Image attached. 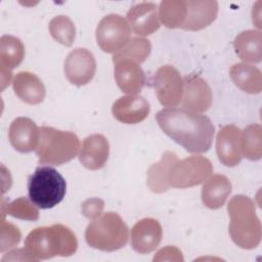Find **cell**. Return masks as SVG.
<instances>
[{
  "instance_id": "6da1fadb",
  "label": "cell",
  "mask_w": 262,
  "mask_h": 262,
  "mask_svg": "<svg viewBox=\"0 0 262 262\" xmlns=\"http://www.w3.org/2000/svg\"><path fill=\"white\" fill-rule=\"evenodd\" d=\"M160 128L175 142L191 154L209 150L214 137L211 120L184 108L167 107L156 115Z\"/></svg>"
},
{
  "instance_id": "7a4b0ae2",
  "label": "cell",
  "mask_w": 262,
  "mask_h": 262,
  "mask_svg": "<svg viewBox=\"0 0 262 262\" xmlns=\"http://www.w3.org/2000/svg\"><path fill=\"white\" fill-rule=\"evenodd\" d=\"M78 241L75 233L62 224L42 226L32 230L25 241V250L32 261L75 254Z\"/></svg>"
},
{
  "instance_id": "3957f363",
  "label": "cell",
  "mask_w": 262,
  "mask_h": 262,
  "mask_svg": "<svg viewBox=\"0 0 262 262\" xmlns=\"http://www.w3.org/2000/svg\"><path fill=\"white\" fill-rule=\"evenodd\" d=\"M230 217L229 234L235 245L243 249H254L262 236L261 222L256 214L255 203L247 195H234L227 205Z\"/></svg>"
},
{
  "instance_id": "277c9868",
  "label": "cell",
  "mask_w": 262,
  "mask_h": 262,
  "mask_svg": "<svg viewBox=\"0 0 262 262\" xmlns=\"http://www.w3.org/2000/svg\"><path fill=\"white\" fill-rule=\"evenodd\" d=\"M79 148L80 140L75 133L48 126L40 128L39 143L36 148L40 164L62 165L73 160L78 155Z\"/></svg>"
},
{
  "instance_id": "5b68a950",
  "label": "cell",
  "mask_w": 262,
  "mask_h": 262,
  "mask_svg": "<svg viewBox=\"0 0 262 262\" xmlns=\"http://www.w3.org/2000/svg\"><path fill=\"white\" fill-rule=\"evenodd\" d=\"M128 227L120 215L106 212L93 219L85 231L87 244L104 252L117 251L128 243Z\"/></svg>"
},
{
  "instance_id": "8992f818",
  "label": "cell",
  "mask_w": 262,
  "mask_h": 262,
  "mask_svg": "<svg viewBox=\"0 0 262 262\" xmlns=\"http://www.w3.org/2000/svg\"><path fill=\"white\" fill-rule=\"evenodd\" d=\"M67 183L64 178L51 167H38L28 180L30 200L41 209H50L64 198Z\"/></svg>"
},
{
  "instance_id": "52a82bcc",
  "label": "cell",
  "mask_w": 262,
  "mask_h": 262,
  "mask_svg": "<svg viewBox=\"0 0 262 262\" xmlns=\"http://www.w3.org/2000/svg\"><path fill=\"white\" fill-rule=\"evenodd\" d=\"M213 166L203 156H191L177 161L169 172V185L175 188H187L205 182L212 174Z\"/></svg>"
},
{
  "instance_id": "ba28073f",
  "label": "cell",
  "mask_w": 262,
  "mask_h": 262,
  "mask_svg": "<svg viewBox=\"0 0 262 262\" xmlns=\"http://www.w3.org/2000/svg\"><path fill=\"white\" fill-rule=\"evenodd\" d=\"M131 38L128 21L119 14H107L101 18L96 28V41L106 53H117L127 45Z\"/></svg>"
},
{
  "instance_id": "9c48e42d",
  "label": "cell",
  "mask_w": 262,
  "mask_h": 262,
  "mask_svg": "<svg viewBox=\"0 0 262 262\" xmlns=\"http://www.w3.org/2000/svg\"><path fill=\"white\" fill-rule=\"evenodd\" d=\"M152 86L157 97L164 106H176L183 94V79L172 66H162L152 78Z\"/></svg>"
},
{
  "instance_id": "30bf717a",
  "label": "cell",
  "mask_w": 262,
  "mask_h": 262,
  "mask_svg": "<svg viewBox=\"0 0 262 262\" xmlns=\"http://www.w3.org/2000/svg\"><path fill=\"white\" fill-rule=\"evenodd\" d=\"M63 71L70 83L76 86H83L89 83L94 77L96 61L89 50L76 48L67 56Z\"/></svg>"
},
{
  "instance_id": "8fae6325",
  "label": "cell",
  "mask_w": 262,
  "mask_h": 262,
  "mask_svg": "<svg viewBox=\"0 0 262 262\" xmlns=\"http://www.w3.org/2000/svg\"><path fill=\"white\" fill-rule=\"evenodd\" d=\"M212 91L208 83L199 75L191 74L183 78L182 106L191 113H204L212 104Z\"/></svg>"
},
{
  "instance_id": "7c38bea8",
  "label": "cell",
  "mask_w": 262,
  "mask_h": 262,
  "mask_svg": "<svg viewBox=\"0 0 262 262\" xmlns=\"http://www.w3.org/2000/svg\"><path fill=\"white\" fill-rule=\"evenodd\" d=\"M162 226L154 218H143L136 222L131 229V245L139 254L155 251L162 239Z\"/></svg>"
},
{
  "instance_id": "4fadbf2b",
  "label": "cell",
  "mask_w": 262,
  "mask_h": 262,
  "mask_svg": "<svg viewBox=\"0 0 262 262\" xmlns=\"http://www.w3.org/2000/svg\"><path fill=\"white\" fill-rule=\"evenodd\" d=\"M114 75L118 87L122 92L136 95L145 85V75L140 66L129 58L113 60Z\"/></svg>"
},
{
  "instance_id": "5bb4252c",
  "label": "cell",
  "mask_w": 262,
  "mask_h": 262,
  "mask_svg": "<svg viewBox=\"0 0 262 262\" xmlns=\"http://www.w3.org/2000/svg\"><path fill=\"white\" fill-rule=\"evenodd\" d=\"M10 144L19 152H30L36 150L40 129L29 118L18 117L12 121L8 131Z\"/></svg>"
},
{
  "instance_id": "9a60e30c",
  "label": "cell",
  "mask_w": 262,
  "mask_h": 262,
  "mask_svg": "<svg viewBox=\"0 0 262 262\" xmlns=\"http://www.w3.org/2000/svg\"><path fill=\"white\" fill-rule=\"evenodd\" d=\"M241 130L234 125L222 127L216 138V152L219 161L227 166L233 167L241 163L242 152L239 145Z\"/></svg>"
},
{
  "instance_id": "2e32d148",
  "label": "cell",
  "mask_w": 262,
  "mask_h": 262,
  "mask_svg": "<svg viewBox=\"0 0 262 262\" xmlns=\"http://www.w3.org/2000/svg\"><path fill=\"white\" fill-rule=\"evenodd\" d=\"M148 101L140 95H126L118 98L113 106L114 117L124 124H137L145 120L149 114Z\"/></svg>"
},
{
  "instance_id": "e0dca14e",
  "label": "cell",
  "mask_w": 262,
  "mask_h": 262,
  "mask_svg": "<svg viewBox=\"0 0 262 262\" xmlns=\"http://www.w3.org/2000/svg\"><path fill=\"white\" fill-rule=\"evenodd\" d=\"M127 19L132 31L139 36H147L160 28L158 6L151 2L133 5L127 12Z\"/></svg>"
},
{
  "instance_id": "ac0fdd59",
  "label": "cell",
  "mask_w": 262,
  "mask_h": 262,
  "mask_svg": "<svg viewBox=\"0 0 262 262\" xmlns=\"http://www.w3.org/2000/svg\"><path fill=\"white\" fill-rule=\"evenodd\" d=\"M187 13L181 29L186 31H199L211 25L218 14V2L215 0H189Z\"/></svg>"
},
{
  "instance_id": "d6986e66",
  "label": "cell",
  "mask_w": 262,
  "mask_h": 262,
  "mask_svg": "<svg viewBox=\"0 0 262 262\" xmlns=\"http://www.w3.org/2000/svg\"><path fill=\"white\" fill-rule=\"evenodd\" d=\"M110 145L107 139L101 134L87 136L82 144L79 160L89 170L102 168L108 158Z\"/></svg>"
},
{
  "instance_id": "ffe728a7",
  "label": "cell",
  "mask_w": 262,
  "mask_h": 262,
  "mask_svg": "<svg viewBox=\"0 0 262 262\" xmlns=\"http://www.w3.org/2000/svg\"><path fill=\"white\" fill-rule=\"evenodd\" d=\"M15 95L29 104H39L45 97V87L42 81L33 73L19 72L12 81Z\"/></svg>"
},
{
  "instance_id": "44dd1931",
  "label": "cell",
  "mask_w": 262,
  "mask_h": 262,
  "mask_svg": "<svg viewBox=\"0 0 262 262\" xmlns=\"http://www.w3.org/2000/svg\"><path fill=\"white\" fill-rule=\"evenodd\" d=\"M229 179L221 174L210 176L202 187V202L209 209L221 208L231 192Z\"/></svg>"
},
{
  "instance_id": "7402d4cb",
  "label": "cell",
  "mask_w": 262,
  "mask_h": 262,
  "mask_svg": "<svg viewBox=\"0 0 262 262\" xmlns=\"http://www.w3.org/2000/svg\"><path fill=\"white\" fill-rule=\"evenodd\" d=\"M178 161L177 156L172 151H165L159 162L152 164L147 170V186L156 193H162L169 189V172L172 166Z\"/></svg>"
},
{
  "instance_id": "603a6c76",
  "label": "cell",
  "mask_w": 262,
  "mask_h": 262,
  "mask_svg": "<svg viewBox=\"0 0 262 262\" xmlns=\"http://www.w3.org/2000/svg\"><path fill=\"white\" fill-rule=\"evenodd\" d=\"M229 75L233 83L244 92L258 94L262 90V74L255 66L238 62L229 70Z\"/></svg>"
},
{
  "instance_id": "cb8c5ba5",
  "label": "cell",
  "mask_w": 262,
  "mask_h": 262,
  "mask_svg": "<svg viewBox=\"0 0 262 262\" xmlns=\"http://www.w3.org/2000/svg\"><path fill=\"white\" fill-rule=\"evenodd\" d=\"M261 41L260 30H247L235 37L233 46L241 59L246 62L258 63L262 59Z\"/></svg>"
},
{
  "instance_id": "d4e9b609",
  "label": "cell",
  "mask_w": 262,
  "mask_h": 262,
  "mask_svg": "<svg viewBox=\"0 0 262 262\" xmlns=\"http://www.w3.org/2000/svg\"><path fill=\"white\" fill-rule=\"evenodd\" d=\"M25 56L23 42L10 35H4L0 39V68L11 71L20 64Z\"/></svg>"
},
{
  "instance_id": "484cf974",
  "label": "cell",
  "mask_w": 262,
  "mask_h": 262,
  "mask_svg": "<svg viewBox=\"0 0 262 262\" xmlns=\"http://www.w3.org/2000/svg\"><path fill=\"white\" fill-rule=\"evenodd\" d=\"M187 13V2L184 0H165L159 5V19L169 28H181Z\"/></svg>"
},
{
  "instance_id": "4316f807",
  "label": "cell",
  "mask_w": 262,
  "mask_h": 262,
  "mask_svg": "<svg viewBox=\"0 0 262 262\" xmlns=\"http://www.w3.org/2000/svg\"><path fill=\"white\" fill-rule=\"evenodd\" d=\"M242 156L251 161H258L262 157V127L252 124L241 132L239 138Z\"/></svg>"
},
{
  "instance_id": "83f0119b",
  "label": "cell",
  "mask_w": 262,
  "mask_h": 262,
  "mask_svg": "<svg viewBox=\"0 0 262 262\" xmlns=\"http://www.w3.org/2000/svg\"><path fill=\"white\" fill-rule=\"evenodd\" d=\"M1 213L2 219H4L5 215H10L14 218L29 221H35L39 218V211L37 209V206L31 200H28L24 196L18 198L7 204L2 201Z\"/></svg>"
},
{
  "instance_id": "f1b7e54d",
  "label": "cell",
  "mask_w": 262,
  "mask_h": 262,
  "mask_svg": "<svg viewBox=\"0 0 262 262\" xmlns=\"http://www.w3.org/2000/svg\"><path fill=\"white\" fill-rule=\"evenodd\" d=\"M150 50L151 45L147 39L142 37H134L127 43L125 47L114 54L113 60L129 58L140 64L148 57Z\"/></svg>"
},
{
  "instance_id": "f546056e",
  "label": "cell",
  "mask_w": 262,
  "mask_h": 262,
  "mask_svg": "<svg viewBox=\"0 0 262 262\" xmlns=\"http://www.w3.org/2000/svg\"><path fill=\"white\" fill-rule=\"evenodd\" d=\"M49 32L58 43L72 46L76 37V29L72 19L66 15H57L49 23Z\"/></svg>"
},
{
  "instance_id": "4dcf8cb0",
  "label": "cell",
  "mask_w": 262,
  "mask_h": 262,
  "mask_svg": "<svg viewBox=\"0 0 262 262\" xmlns=\"http://www.w3.org/2000/svg\"><path fill=\"white\" fill-rule=\"evenodd\" d=\"M0 252H4L14 246H16L21 237L19 229L12 223L1 220V232H0Z\"/></svg>"
},
{
  "instance_id": "1f68e13d",
  "label": "cell",
  "mask_w": 262,
  "mask_h": 262,
  "mask_svg": "<svg viewBox=\"0 0 262 262\" xmlns=\"http://www.w3.org/2000/svg\"><path fill=\"white\" fill-rule=\"evenodd\" d=\"M104 208V202L100 199H88L82 204V213L89 219H95L100 216Z\"/></svg>"
},
{
  "instance_id": "d6a6232c",
  "label": "cell",
  "mask_w": 262,
  "mask_h": 262,
  "mask_svg": "<svg viewBox=\"0 0 262 262\" xmlns=\"http://www.w3.org/2000/svg\"><path fill=\"white\" fill-rule=\"evenodd\" d=\"M183 261V257L181 255V251L173 246H168L161 249L157 255L154 257V261Z\"/></svg>"
},
{
  "instance_id": "836d02e7",
  "label": "cell",
  "mask_w": 262,
  "mask_h": 262,
  "mask_svg": "<svg viewBox=\"0 0 262 262\" xmlns=\"http://www.w3.org/2000/svg\"><path fill=\"white\" fill-rule=\"evenodd\" d=\"M6 260H25V261H32L31 258L29 257V255L27 254L25 249H16L13 250L11 252H9L7 255H5L2 259V261H6Z\"/></svg>"
},
{
  "instance_id": "e575fe53",
  "label": "cell",
  "mask_w": 262,
  "mask_h": 262,
  "mask_svg": "<svg viewBox=\"0 0 262 262\" xmlns=\"http://www.w3.org/2000/svg\"><path fill=\"white\" fill-rule=\"evenodd\" d=\"M1 89L4 90L6 86L9 85L10 81H11V71H7L4 69H1Z\"/></svg>"
}]
</instances>
